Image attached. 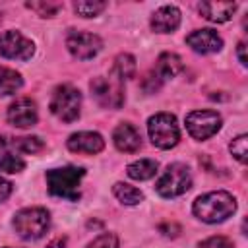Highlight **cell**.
Returning <instances> with one entry per match:
<instances>
[{
    "instance_id": "1",
    "label": "cell",
    "mask_w": 248,
    "mask_h": 248,
    "mask_svg": "<svg viewBox=\"0 0 248 248\" xmlns=\"http://www.w3.org/2000/svg\"><path fill=\"white\" fill-rule=\"evenodd\" d=\"M192 209H194V215L203 223H221L234 213L236 200L223 190L207 192L194 202Z\"/></svg>"
},
{
    "instance_id": "2",
    "label": "cell",
    "mask_w": 248,
    "mask_h": 248,
    "mask_svg": "<svg viewBox=\"0 0 248 248\" xmlns=\"http://www.w3.org/2000/svg\"><path fill=\"white\" fill-rule=\"evenodd\" d=\"M85 170L81 167H60L46 170V186L48 192L56 198H64L70 202L79 200V182Z\"/></svg>"
},
{
    "instance_id": "3",
    "label": "cell",
    "mask_w": 248,
    "mask_h": 248,
    "mask_svg": "<svg viewBox=\"0 0 248 248\" xmlns=\"http://www.w3.org/2000/svg\"><path fill=\"white\" fill-rule=\"evenodd\" d=\"M50 227V215L43 207H25L14 215V229L25 240L41 238Z\"/></svg>"
},
{
    "instance_id": "4",
    "label": "cell",
    "mask_w": 248,
    "mask_h": 248,
    "mask_svg": "<svg viewBox=\"0 0 248 248\" xmlns=\"http://www.w3.org/2000/svg\"><path fill=\"white\" fill-rule=\"evenodd\" d=\"M147 132L151 138V143L159 149H170L178 143L180 132L176 118L169 112H157L147 120Z\"/></svg>"
},
{
    "instance_id": "5",
    "label": "cell",
    "mask_w": 248,
    "mask_h": 248,
    "mask_svg": "<svg viewBox=\"0 0 248 248\" xmlns=\"http://www.w3.org/2000/svg\"><path fill=\"white\" fill-rule=\"evenodd\" d=\"M81 95L76 87L64 83L58 85L50 97V112L62 122H74L79 116Z\"/></svg>"
},
{
    "instance_id": "6",
    "label": "cell",
    "mask_w": 248,
    "mask_h": 248,
    "mask_svg": "<svg viewBox=\"0 0 248 248\" xmlns=\"http://www.w3.org/2000/svg\"><path fill=\"white\" fill-rule=\"evenodd\" d=\"M192 186V174L190 169L186 165L180 163H172L165 169V172L159 176L155 190L163 196V198H176L182 196L184 192H188Z\"/></svg>"
},
{
    "instance_id": "7",
    "label": "cell",
    "mask_w": 248,
    "mask_h": 248,
    "mask_svg": "<svg viewBox=\"0 0 248 248\" xmlns=\"http://www.w3.org/2000/svg\"><path fill=\"white\" fill-rule=\"evenodd\" d=\"M221 128V116L215 110H194L186 116V130L194 140H207Z\"/></svg>"
},
{
    "instance_id": "8",
    "label": "cell",
    "mask_w": 248,
    "mask_h": 248,
    "mask_svg": "<svg viewBox=\"0 0 248 248\" xmlns=\"http://www.w3.org/2000/svg\"><path fill=\"white\" fill-rule=\"evenodd\" d=\"M122 81H118L116 78L107 79L103 76L93 78L89 87L93 97L99 101V105L107 107V108H120L124 103V91H122Z\"/></svg>"
},
{
    "instance_id": "9",
    "label": "cell",
    "mask_w": 248,
    "mask_h": 248,
    "mask_svg": "<svg viewBox=\"0 0 248 248\" xmlns=\"http://www.w3.org/2000/svg\"><path fill=\"white\" fill-rule=\"evenodd\" d=\"M35 52L33 41H29L19 31H4L0 33V54L12 60H29Z\"/></svg>"
},
{
    "instance_id": "10",
    "label": "cell",
    "mask_w": 248,
    "mask_h": 248,
    "mask_svg": "<svg viewBox=\"0 0 248 248\" xmlns=\"http://www.w3.org/2000/svg\"><path fill=\"white\" fill-rule=\"evenodd\" d=\"M66 46L72 52V56L79 60H89L103 48V41L99 39V35H93V33L72 31L66 39Z\"/></svg>"
},
{
    "instance_id": "11",
    "label": "cell",
    "mask_w": 248,
    "mask_h": 248,
    "mask_svg": "<svg viewBox=\"0 0 248 248\" xmlns=\"http://www.w3.org/2000/svg\"><path fill=\"white\" fill-rule=\"evenodd\" d=\"M37 105L31 99H17L8 108V122L16 128H31L37 124Z\"/></svg>"
},
{
    "instance_id": "12",
    "label": "cell",
    "mask_w": 248,
    "mask_h": 248,
    "mask_svg": "<svg viewBox=\"0 0 248 248\" xmlns=\"http://www.w3.org/2000/svg\"><path fill=\"white\" fill-rule=\"evenodd\" d=\"M186 45L200 52V54H209V52H217L221 50L223 46V39L219 37L217 31L213 29H198V31H192L188 37H186Z\"/></svg>"
},
{
    "instance_id": "13",
    "label": "cell",
    "mask_w": 248,
    "mask_h": 248,
    "mask_svg": "<svg viewBox=\"0 0 248 248\" xmlns=\"http://www.w3.org/2000/svg\"><path fill=\"white\" fill-rule=\"evenodd\" d=\"M105 140L97 132H78L68 138V149L74 153H85V155H95L103 151Z\"/></svg>"
},
{
    "instance_id": "14",
    "label": "cell",
    "mask_w": 248,
    "mask_h": 248,
    "mask_svg": "<svg viewBox=\"0 0 248 248\" xmlns=\"http://www.w3.org/2000/svg\"><path fill=\"white\" fill-rule=\"evenodd\" d=\"M112 141H114L116 149L122 151V153H136L141 147V136H140V132L132 124H128V122H122V124H118L114 128Z\"/></svg>"
},
{
    "instance_id": "15",
    "label": "cell",
    "mask_w": 248,
    "mask_h": 248,
    "mask_svg": "<svg viewBox=\"0 0 248 248\" xmlns=\"http://www.w3.org/2000/svg\"><path fill=\"white\" fill-rule=\"evenodd\" d=\"M180 25V10L176 6H163L151 16V29L155 33H172Z\"/></svg>"
},
{
    "instance_id": "16",
    "label": "cell",
    "mask_w": 248,
    "mask_h": 248,
    "mask_svg": "<svg viewBox=\"0 0 248 248\" xmlns=\"http://www.w3.org/2000/svg\"><path fill=\"white\" fill-rule=\"evenodd\" d=\"M234 10H236L234 2H202L200 4V14L213 23L229 21L232 17Z\"/></svg>"
},
{
    "instance_id": "17",
    "label": "cell",
    "mask_w": 248,
    "mask_h": 248,
    "mask_svg": "<svg viewBox=\"0 0 248 248\" xmlns=\"http://www.w3.org/2000/svg\"><path fill=\"white\" fill-rule=\"evenodd\" d=\"M182 72V60L178 54L174 52H163L159 58H157V64H155V70L153 74L163 81V79H169V78H174L176 74Z\"/></svg>"
},
{
    "instance_id": "18",
    "label": "cell",
    "mask_w": 248,
    "mask_h": 248,
    "mask_svg": "<svg viewBox=\"0 0 248 248\" xmlns=\"http://www.w3.org/2000/svg\"><path fill=\"white\" fill-rule=\"evenodd\" d=\"M0 147H14L21 153H39L43 151L45 143L37 136H25V138H6L0 136Z\"/></svg>"
},
{
    "instance_id": "19",
    "label": "cell",
    "mask_w": 248,
    "mask_h": 248,
    "mask_svg": "<svg viewBox=\"0 0 248 248\" xmlns=\"http://www.w3.org/2000/svg\"><path fill=\"white\" fill-rule=\"evenodd\" d=\"M157 169H159L157 161H153V159H140V161H134L132 165H128L126 172L134 180H147V178L155 176Z\"/></svg>"
},
{
    "instance_id": "20",
    "label": "cell",
    "mask_w": 248,
    "mask_h": 248,
    "mask_svg": "<svg viewBox=\"0 0 248 248\" xmlns=\"http://www.w3.org/2000/svg\"><path fill=\"white\" fill-rule=\"evenodd\" d=\"M136 74V58L128 52H122L114 58V66H112V78H116L118 81L128 79Z\"/></svg>"
},
{
    "instance_id": "21",
    "label": "cell",
    "mask_w": 248,
    "mask_h": 248,
    "mask_svg": "<svg viewBox=\"0 0 248 248\" xmlns=\"http://www.w3.org/2000/svg\"><path fill=\"white\" fill-rule=\"evenodd\" d=\"M23 85L21 76L6 66H0V95H14Z\"/></svg>"
},
{
    "instance_id": "22",
    "label": "cell",
    "mask_w": 248,
    "mask_h": 248,
    "mask_svg": "<svg viewBox=\"0 0 248 248\" xmlns=\"http://www.w3.org/2000/svg\"><path fill=\"white\" fill-rule=\"evenodd\" d=\"M112 192L118 198V202L126 203V205H136V203H140L143 200V194L138 188H134V186H130L126 182H116L112 186Z\"/></svg>"
},
{
    "instance_id": "23",
    "label": "cell",
    "mask_w": 248,
    "mask_h": 248,
    "mask_svg": "<svg viewBox=\"0 0 248 248\" xmlns=\"http://www.w3.org/2000/svg\"><path fill=\"white\" fill-rule=\"evenodd\" d=\"M25 169V161L16 155V153H0V170L2 172H8V174H14V172H19Z\"/></svg>"
},
{
    "instance_id": "24",
    "label": "cell",
    "mask_w": 248,
    "mask_h": 248,
    "mask_svg": "<svg viewBox=\"0 0 248 248\" xmlns=\"http://www.w3.org/2000/svg\"><path fill=\"white\" fill-rule=\"evenodd\" d=\"M105 8H107L105 2H76V4H74V10H76L81 17H93V16L101 14Z\"/></svg>"
},
{
    "instance_id": "25",
    "label": "cell",
    "mask_w": 248,
    "mask_h": 248,
    "mask_svg": "<svg viewBox=\"0 0 248 248\" xmlns=\"http://www.w3.org/2000/svg\"><path fill=\"white\" fill-rule=\"evenodd\" d=\"M246 143H248V138H246L244 134H240V136H238V138H234V140L231 141V145H229L231 153H232V155H234V159H236V161H240V163H246V155H248Z\"/></svg>"
},
{
    "instance_id": "26",
    "label": "cell",
    "mask_w": 248,
    "mask_h": 248,
    "mask_svg": "<svg viewBox=\"0 0 248 248\" xmlns=\"http://www.w3.org/2000/svg\"><path fill=\"white\" fill-rule=\"evenodd\" d=\"M25 6H27L29 10L37 12V14L43 16V17H50V16H54V14L60 10V4H54V2H27Z\"/></svg>"
},
{
    "instance_id": "27",
    "label": "cell",
    "mask_w": 248,
    "mask_h": 248,
    "mask_svg": "<svg viewBox=\"0 0 248 248\" xmlns=\"http://www.w3.org/2000/svg\"><path fill=\"white\" fill-rule=\"evenodd\" d=\"M87 248H118V238L112 232H105L97 236L93 242H89Z\"/></svg>"
},
{
    "instance_id": "28",
    "label": "cell",
    "mask_w": 248,
    "mask_h": 248,
    "mask_svg": "<svg viewBox=\"0 0 248 248\" xmlns=\"http://www.w3.org/2000/svg\"><path fill=\"white\" fill-rule=\"evenodd\" d=\"M200 248H234V244L225 236H211L200 244Z\"/></svg>"
},
{
    "instance_id": "29",
    "label": "cell",
    "mask_w": 248,
    "mask_h": 248,
    "mask_svg": "<svg viewBox=\"0 0 248 248\" xmlns=\"http://www.w3.org/2000/svg\"><path fill=\"white\" fill-rule=\"evenodd\" d=\"M159 231H161L165 236H176V234L180 232V227H178V225H174V223H170V225H169V223H165V225H161V227H159Z\"/></svg>"
},
{
    "instance_id": "30",
    "label": "cell",
    "mask_w": 248,
    "mask_h": 248,
    "mask_svg": "<svg viewBox=\"0 0 248 248\" xmlns=\"http://www.w3.org/2000/svg\"><path fill=\"white\" fill-rule=\"evenodd\" d=\"M10 194H12V184H10L6 178L0 176V202H4Z\"/></svg>"
},
{
    "instance_id": "31",
    "label": "cell",
    "mask_w": 248,
    "mask_h": 248,
    "mask_svg": "<svg viewBox=\"0 0 248 248\" xmlns=\"http://www.w3.org/2000/svg\"><path fill=\"white\" fill-rule=\"evenodd\" d=\"M46 248H66V238H62V236H58V238H54V240H50V242L46 244Z\"/></svg>"
},
{
    "instance_id": "32",
    "label": "cell",
    "mask_w": 248,
    "mask_h": 248,
    "mask_svg": "<svg viewBox=\"0 0 248 248\" xmlns=\"http://www.w3.org/2000/svg\"><path fill=\"white\" fill-rule=\"evenodd\" d=\"M244 46H246L244 43H240V45H238V58H240V62H242V64L246 66V56H244Z\"/></svg>"
},
{
    "instance_id": "33",
    "label": "cell",
    "mask_w": 248,
    "mask_h": 248,
    "mask_svg": "<svg viewBox=\"0 0 248 248\" xmlns=\"http://www.w3.org/2000/svg\"><path fill=\"white\" fill-rule=\"evenodd\" d=\"M0 21H2V14H0Z\"/></svg>"
}]
</instances>
